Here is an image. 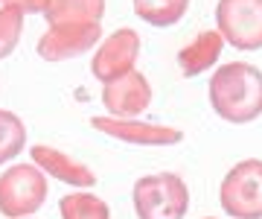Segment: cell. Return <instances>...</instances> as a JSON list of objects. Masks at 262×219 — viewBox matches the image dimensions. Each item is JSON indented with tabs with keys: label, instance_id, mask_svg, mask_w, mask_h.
Masks as SVG:
<instances>
[{
	"label": "cell",
	"instance_id": "1",
	"mask_svg": "<svg viewBox=\"0 0 262 219\" xmlns=\"http://www.w3.org/2000/svg\"><path fill=\"white\" fill-rule=\"evenodd\" d=\"M210 105L225 123H253L262 114V70L248 62L222 65L210 79Z\"/></svg>",
	"mask_w": 262,
	"mask_h": 219
},
{
	"label": "cell",
	"instance_id": "2",
	"mask_svg": "<svg viewBox=\"0 0 262 219\" xmlns=\"http://www.w3.org/2000/svg\"><path fill=\"white\" fill-rule=\"evenodd\" d=\"M137 219H184L189 210V190L175 172H155L134 184Z\"/></svg>",
	"mask_w": 262,
	"mask_h": 219
},
{
	"label": "cell",
	"instance_id": "3",
	"mask_svg": "<svg viewBox=\"0 0 262 219\" xmlns=\"http://www.w3.org/2000/svg\"><path fill=\"white\" fill-rule=\"evenodd\" d=\"M219 202L230 219H262V161H239L225 175Z\"/></svg>",
	"mask_w": 262,
	"mask_h": 219
},
{
	"label": "cell",
	"instance_id": "4",
	"mask_svg": "<svg viewBox=\"0 0 262 219\" xmlns=\"http://www.w3.org/2000/svg\"><path fill=\"white\" fill-rule=\"evenodd\" d=\"M47 199V178L44 172L15 164L0 175V213L9 219H27L32 216Z\"/></svg>",
	"mask_w": 262,
	"mask_h": 219
},
{
	"label": "cell",
	"instance_id": "5",
	"mask_svg": "<svg viewBox=\"0 0 262 219\" xmlns=\"http://www.w3.org/2000/svg\"><path fill=\"white\" fill-rule=\"evenodd\" d=\"M215 27L230 47L242 53L262 50V0H219Z\"/></svg>",
	"mask_w": 262,
	"mask_h": 219
},
{
	"label": "cell",
	"instance_id": "6",
	"mask_svg": "<svg viewBox=\"0 0 262 219\" xmlns=\"http://www.w3.org/2000/svg\"><path fill=\"white\" fill-rule=\"evenodd\" d=\"M137 53H140V38H137V32H131V29H117L114 35H108L102 47L96 50L94 56V76L108 85L114 79L125 76L134 70V62H137Z\"/></svg>",
	"mask_w": 262,
	"mask_h": 219
},
{
	"label": "cell",
	"instance_id": "7",
	"mask_svg": "<svg viewBox=\"0 0 262 219\" xmlns=\"http://www.w3.org/2000/svg\"><path fill=\"white\" fill-rule=\"evenodd\" d=\"M102 103L111 111V117L120 120H137L151 103V85L146 82L143 73L131 70L125 76L108 82L102 91Z\"/></svg>",
	"mask_w": 262,
	"mask_h": 219
},
{
	"label": "cell",
	"instance_id": "8",
	"mask_svg": "<svg viewBox=\"0 0 262 219\" xmlns=\"http://www.w3.org/2000/svg\"><path fill=\"white\" fill-rule=\"evenodd\" d=\"M94 129L111 134L117 141H125L131 146H172L181 143L184 134L163 123H143V120H120V117H94Z\"/></svg>",
	"mask_w": 262,
	"mask_h": 219
},
{
	"label": "cell",
	"instance_id": "9",
	"mask_svg": "<svg viewBox=\"0 0 262 219\" xmlns=\"http://www.w3.org/2000/svg\"><path fill=\"white\" fill-rule=\"evenodd\" d=\"M102 35L99 24H61V27H50L47 35L38 41V53L47 62H61V58L82 56L94 47Z\"/></svg>",
	"mask_w": 262,
	"mask_h": 219
},
{
	"label": "cell",
	"instance_id": "10",
	"mask_svg": "<svg viewBox=\"0 0 262 219\" xmlns=\"http://www.w3.org/2000/svg\"><path fill=\"white\" fill-rule=\"evenodd\" d=\"M32 161L38 164L41 172H50V175H56L64 184H73V187H94L96 184V175L91 172V167H84L76 158L58 152L53 146H35L32 149Z\"/></svg>",
	"mask_w": 262,
	"mask_h": 219
},
{
	"label": "cell",
	"instance_id": "11",
	"mask_svg": "<svg viewBox=\"0 0 262 219\" xmlns=\"http://www.w3.org/2000/svg\"><path fill=\"white\" fill-rule=\"evenodd\" d=\"M222 47H225V38L219 35V29H204L198 32L195 38L189 41L187 47L178 53V67L184 76H198L219 62L222 56Z\"/></svg>",
	"mask_w": 262,
	"mask_h": 219
},
{
	"label": "cell",
	"instance_id": "12",
	"mask_svg": "<svg viewBox=\"0 0 262 219\" xmlns=\"http://www.w3.org/2000/svg\"><path fill=\"white\" fill-rule=\"evenodd\" d=\"M105 12V0H50L47 21L50 27L61 24H99Z\"/></svg>",
	"mask_w": 262,
	"mask_h": 219
},
{
	"label": "cell",
	"instance_id": "13",
	"mask_svg": "<svg viewBox=\"0 0 262 219\" xmlns=\"http://www.w3.org/2000/svg\"><path fill=\"white\" fill-rule=\"evenodd\" d=\"M189 9V0H134L137 18L158 29L175 27Z\"/></svg>",
	"mask_w": 262,
	"mask_h": 219
},
{
	"label": "cell",
	"instance_id": "14",
	"mask_svg": "<svg viewBox=\"0 0 262 219\" xmlns=\"http://www.w3.org/2000/svg\"><path fill=\"white\" fill-rule=\"evenodd\" d=\"M24 146H27V126L20 123L18 114L0 108V167L9 164Z\"/></svg>",
	"mask_w": 262,
	"mask_h": 219
},
{
	"label": "cell",
	"instance_id": "15",
	"mask_svg": "<svg viewBox=\"0 0 262 219\" xmlns=\"http://www.w3.org/2000/svg\"><path fill=\"white\" fill-rule=\"evenodd\" d=\"M61 216L64 219H108V205L96 199L94 193H73L61 199Z\"/></svg>",
	"mask_w": 262,
	"mask_h": 219
},
{
	"label": "cell",
	"instance_id": "16",
	"mask_svg": "<svg viewBox=\"0 0 262 219\" xmlns=\"http://www.w3.org/2000/svg\"><path fill=\"white\" fill-rule=\"evenodd\" d=\"M20 27H24V12L3 6L0 9V58H6L20 41Z\"/></svg>",
	"mask_w": 262,
	"mask_h": 219
},
{
	"label": "cell",
	"instance_id": "17",
	"mask_svg": "<svg viewBox=\"0 0 262 219\" xmlns=\"http://www.w3.org/2000/svg\"><path fill=\"white\" fill-rule=\"evenodd\" d=\"M3 6H9V9H18V12H47L50 0H3Z\"/></svg>",
	"mask_w": 262,
	"mask_h": 219
},
{
	"label": "cell",
	"instance_id": "18",
	"mask_svg": "<svg viewBox=\"0 0 262 219\" xmlns=\"http://www.w3.org/2000/svg\"><path fill=\"white\" fill-rule=\"evenodd\" d=\"M207 219H213V216H207Z\"/></svg>",
	"mask_w": 262,
	"mask_h": 219
}]
</instances>
